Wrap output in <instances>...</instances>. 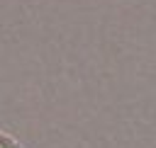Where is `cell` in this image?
I'll return each instance as SVG.
<instances>
[{"label":"cell","instance_id":"cell-1","mask_svg":"<svg viewBox=\"0 0 156 148\" xmlns=\"http://www.w3.org/2000/svg\"><path fill=\"white\" fill-rule=\"evenodd\" d=\"M0 148H24L17 138H12L7 131H2V136H0Z\"/></svg>","mask_w":156,"mask_h":148}]
</instances>
